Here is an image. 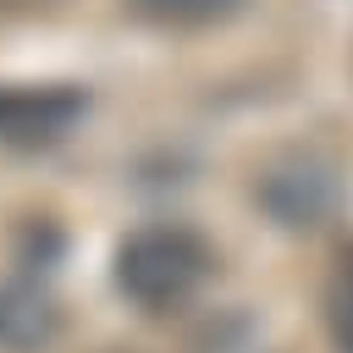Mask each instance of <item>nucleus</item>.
<instances>
[{"mask_svg":"<svg viewBox=\"0 0 353 353\" xmlns=\"http://www.w3.org/2000/svg\"><path fill=\"white\" fill-rule=\"evenodd\" d=\"M215 270V254L210 243L193 232V226H176V221H154V226H138L116 243V292L143 309V314H171L182 309L204 276Z\"/></svg>","mask_w":353,"mask_h":353,"instance_id":"obj_1","label":"nucleus"},{"mask_svg":"<svg viewBox=\"0 0 353 353\" xmlns=\"http://www.w3.org/2000/svg\"><path fill=\"white\" fill-rule=\"evenodd\" d=\"M259 204L276 215V226H292V232H309V226H325L342 204V176L325 154L314 149H292L281 160L265 165L259 176Z\"/></svg>","mask_w":353,"mask_h":353,"instance_id":"obj_2","label":"nucleus"},{"mask_svg":"<svg viewBox=\"0 0 353 353\" xmlns=\"http://www.w3.org/2000/svg\"><path fill=\"white\" fill-rule=\"evenodd\" d=\"M83 116L88 94L77 83H0V149L61 143Z\"/></svg>","mask_w":353,"mask_h":353,"instance_id":"obj_3","label":"nucleus"},{"mask_svg":"<svg viewBox=\"0 0 353 353\" xmlns=\"http://www.w3.org/2000/svg\"><path fill=\"white\" fill-rule=\"evenodd\" d=\"M61 331V309L33 281H0V353H39Z\"/></svg>","mask_w":353,"mask_h":353,"instance_id":"obj_4","label":"nucleus"},{"mask_svg":"<svg viewBox=\"0 0 353 353\" xmlns=\"http://www.w3.org/2000/svg\"><path fill=\"white\" fill-rule=\"evenodd\" d=\"M325 336L336 353H353V243L336 254L325 276Z\"/></svg>","mask_w":353,"mask_h":353,"instance_id":"obj_5","label":"nucleus"},{"mask_svg":"<svg viewBox=\"0 0 353 353\" xmlns=\"http://www.w3.org/2000/svg\"><path fill=\"white\" fill-rule=\"evenodd\" d=\"M127 6L149 22H160V28H204V22L232 17L243 0H127Z\"/></svg>","mask_w":353,"mask_h":353,"instance_id":"obj_6","label":"nucleus"},{"mask_svg":"<svg viewBox=\"0 0 353 353\" xmlns=\"http://www.w3.org/2000/svg\"><path fill=\"white\" fill-rule=\"evenodd\" d=\"M33 6H50V0H0V11H33Z\"/></svg>","mask_w":353,"mask_h":353,"instance_id":"obj_7","label":"nucleus"},{"mask_svg":"<svg viewBox=\"0 0 353 353\" xmlns=\"http://www.w3.org/2000/svg\"><path fill=\"white\" fill-rule=\"evenodd\" d=\"M110 353H132V347H110Z\"/></svg>","mask_w":353,"mask_h":353,"instance_id":"obj_8","label":"nucleus"}]
</instances>
